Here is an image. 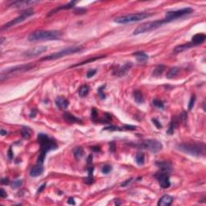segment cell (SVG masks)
I'll use <instances>...</instances> for the list:
<instances>
[{"label":"cell","mask_w":206,"mask_h":206,"mask_svg":"<svg viewBox=\"0 0 206 206\" xmlns=\"http://www.w3.org/2000/svg\"><path fill=\"white\" fill-rule=\"evenodd\" d=\"M38 143L40 145V153L37 160V163L43 164L46 154L50 151H53L57 148V145L54 141L45 134H39L37 137Z\"/></svg>","instance_id":"1"},{"label":"cell","mask_w":206,"mask_h":206,"mask_svg":"<svg viewBox=\"0 0 206 206\" xmlns=\"http://www.w3.org/2000/svg\"><path fill=\"white\" fill-rule=\"evenodd\" d=\"M176 148L180 152L191 154L192 156H205V145L204 143H180Z\"/></svg>","instance_id":"2"},{"label":"cell","mask_w":206,"mask_h":206,"mask_svg":"<svg viewBox=\"0 0 206 206\" xmlns=\"http://www.w3.org/2000/svg\"><path fill=\"white\" fill-rule=\"evenodd\" d=\"M61 37V32L59 31H36L28 36L29 41L41 40H57Z\"/></svg>","instance_id":"3"},{"label":"cell","mask_w":206,"mask_h":206,"mask_svg":"<svg viewBox=\"0 0 206 206\" xmlns=\"http://www.w3.org/2000/svg\"><path fill=\"white\" fill-rule=\"evenodd\" d=\"M34 67V64H27V65H21L14 66V67H12V68L7 69L5 70H3L2 73H1L0 80H1V81H3L4 79L9 78V77H12L14 75L20 74V73H22L29 71L30 69H33Z\"/></svg>","instance_id":"4"},{"label":"cell","mask_w":206,"mask_h":206,"mask_svg":"<svg viewBox=\"0 0 206 206\" xmlns=\"http://www.w3.org/2000/svg\"><path fill=\"white\" fill-rule=\"evenodd\" d=\"M82 49H83L82 46H72V47L67 48V49H63V50H60V51L54 52V53L48 55V56H46L44 57L41 58L40 60V61H44V60H57V59H60V58L65 57V56L75 54L77 52H80Z\"/></svg>","instance_id":"5"},{"label":"cell","mask_w":206,"mask_h":206,"mask_svg":"<svg viewBox=\"0 0 206 206\" xmlns=\"http://www.w3.org/2000/svg\"><path fill=\"white\" fill-rule=\"evenodd\" d=\"M165 23H168V21L165 19L152 21V22H147V23H144L139 26L134 31L133 34L139 35L142 34V33H145V32H151V31H153V30H155V29L160 28L161 26H163Z\"/></svg>","instance_id":"6"},{"label":"cell","mask_w":206,"mask_h":206,"mask_svg":"<svg viewBox=\"0 0 206 206\" xmlns=\"http://www.w3.org/2000/svg\"><path fill=\"white\" fill-rule=\"evenodd\" d=\"M151 15H152V14L146 13V12L136 13V14L126 15H123V16L117 17L115 20V22L117 23H120V24L134 23V22H138V21L144 20V19H146V18L150 17Z\"/></svg>","instance_id":"7"},{"label":"cell","mask_w":206,"mask_h":206,"mask_svg":"<svg viewBox=\"0 0 206 206\" xmlns=\"http://www.w3.org/2000/svg\"><path fill=\"white\" fill-rule=\"evenodd\" d=\"M33 14H34V10H33V9H26L25 11H23V12L20 14V15H19L18 17L15 18L14 20H12V21H10L8 23H7L6 24L2 26V27H1V30L3 31V30H5V29H7L9 28H11V27L16 25L18 23H22V22H23L26 19L30 17V16L32 15Z\"/></svg>","instance_id":"8"},{"label":"cell","mask_w":206,"mask_h":206,"mask_svg":"<svg viewBox=\"0 0 206 206\" xmlns=\"http://www.w3.org/2000/svg\"><path fill=\"white\" fill-rule=\"evenodd\" d=\"M138 146L141 149H146L153 153H157L163 148V145L160 141L155 140V139H147V140L143 141L139 144H137Z\"/></svg>","instance_id":"9"},{"label":"cell","mask_w":206,"mask_h":206,"mask_svg":"<svg viewBox=\"0 0 206 206\" xmlns=\"http://www.w3.org/2000/svg\"><path fill=\"white\" fill-rule=\"evenodd\" d=\"M192 12H193V9L191 7H185V8L180 9L176 11H170V12H167L164 19L168 21V23H170V22L177 20L179 18L191 14Z\"/></svg>","instance_id":"10"},{"label":"cell","mask_w":206,"mask_h":206,"mask_svg":"<svg viewBox=\"0 0 206 206\" xmlns=\"http://www.w3.org/2000/svg\"><path fill=\"white\" fill-rule=\"evenodd\" d=\"M168 174V173H167V172L160 171V172L154 175V177L156 178L158 181H159L160 188L163 189H168V188L171 186V182H170L169 176Z\"/></svg>","instance_id":"11"},{"label":"cell","mask_w":206,"mask_h":206,"mask_svg":"<svg viewBox=\"0 0 206 206\" xmlns=\"http://www.w3.org/2000/svg\"><path fill=\"white\" fill-rule=\"evenodd\" d=\"M47 51V47L46 46H39V47H36L33 49L28 50L23 53V56L28 58L35 57H38L39 55L42 54L43 52Z\"/></svg>","instance_id":"12"},{"label":"cell","mask_w":206,"mask_h":206,"mask_svg":"<svg viewBox=\"0 0 206 206\" xmlns=\"http://www.w3.org/2000/svg\"><path fill=\"white\" fill-rule=\"evenodd\" d=\"M38 3H39L38 1H14V2L11 3L9 7L22 8V7H24L33 6L34 4H36Z\"/></svg>","instance_id":"13"},{"label":"cell","mask_w":206,"mask_h":206,"mask_svg":"<svg viewBox=\"0 0 206 206\" xmlns=\"http://www.w3.org/2000/svg\"><path fill=\"white\" fill-rule=\"evenodd\" d=\"M55 103H56V106H57L60 110H66L67 107L69 106V101L67 100L65 97H62V96L57 97L56 100H55Z\"/></svg>","instance_id":"14"},{"label":"cell","mask_w":206,"mask_h":206,"mask_svg":"<svg viewBox=\"0 0 206 206\" xmlns=\"http://www.w3.org/2000/svg\"><path fill=\"white\" fill-rule=\"evenodd\" d=\"M44 172V167L43 164H40L37 163L36 165H35L34 167H32L31 171H30V176L32 177H38L41 175L43 174Z\"/></svg>","instance_id":"15"},{"label":"cell","mask_w":206,"mask_h":206,"mask_svg":"<svg viewBox=\"0 0 206 206\" xmlns=\"http://www.w3.org/2000/svg\"><path fill=\"white\" fill-rule=\"evenodd\" d=\"M76 3H77L76 1H72V2H69V3H68L67 4H65V5L58 7H57V8L52 10L51 12H49V13L48 14V16H51V15H54L55 13H57V12L60 11V10H68V9L73 8V7L75 6V4H76Z\"/></svg>","instance_id":"16"},{"label":"cell","mask_w":206,"mask_h":206,"mask_svg":"<svg viewBox=\"0 0 206 206\" xmlns=\"http://www.w3.org/2000/svg\"><path fill=\"white\" fill-rule=\"evenodd\" d=\"M206 36L203 33H198V34L194 35L192 38V42L191 43L194 46L200 45L205 41Z\"/></svg>","instance_id":"17"},{"label":"cell","mask_w":206,"mask_h":206,"mask_svg":"<svg viewBox=\"0 0 206 206\" xmlns=\"http://www.w3.org/2000/svg\"><path fill=\"white\" fill-rule=\"evenodd\" d=\"M156 165L160 168L162 172L169 173L172 171V164L168 161H160L156 163Z\"/></svg>","instance_id":"18"},{"label":"cell","mask_w":206,"mask_h":206,"mask_svg":"<svg viewBox=\"0 0 206 206\" xmlns=\"http://www.w3.org/2000/svg\"><path fill=\"white\" fill-rule=\"evenodd\" d=\"M132 67L131 63H126L125 64L123 67H121L120 69H118V70H116L117 72H115V75L118 76V77H123L127 73L129 72V70L131 69V68Z\"/></svg>","instance_id":"19"},{"label":"cell","mask_w":206,"mask_h":206,"mask_svg":"<svg viewBox=\"0 0 206 206\" xmlns=\"http://www.w3.org/2000/svg\"><path fill=\"white\" fill-rule=\"evenodd\" d=\"M173 201V197L169 195H164L158 201L159 206H169L171 205Z\"/></svg>","instance_id":"20"},{"label":"cell","mask_w":206,"mask_h":206,"mask_svg":"<svg viewBox=\"0 0 206 206\" xmlns=\"http://www.w3.org/2000/svg\"><path fill=\"white\" fill-rule=\"evenodd\" d=\"M63 118L69 123H81V120L78 118L75 117L74 115H72L69 112H65L63 115Z\"/></svg>","instance_id":"21"},{"label":"cell","mask_w":206,"mask_h":206,"mask_svg":"<svg viewBox=\"0 0 206 206\" xmlns=\"http://www.w3.org/2000/svg\"><path fill=\"white\" fill-rule=\"evenodd\" d=\"M194 47V45L192 44L191 42L188 44H180V45L176 46L174 49H173V52L174 53H179V52H182L185 51L187 49H190Z\"/></svg>","instance_id":"22"},{"label":"cell","mask_w":206,"mask_h":206,"mask_svg":"<svg viewBox=\"0 0 206 206\" xmlns=\"http://www.w3.org/2000/svg\"><path fill=\"white\" fill-rule=\"evenodd\" d=\"M132 55L136 57V59H137V60L139 61V62H142V63L147 61V60H148V58H149L148 56H147L145 52H141V51L135 52H134Z\"/></svg>","instance_id":"23"},{"label":"cell","mask_w":206,"mask_h":206,"mask_svg":"<svg viewBox=\"0 0 206 206\" xmlns=\"http://www.w3.org/2000/svg\"><path fill=\"white\" fill-rule=\"evenodd\" d=\"M133 96H134V99H135V102L138 104H143L144 102V97L142 94V92L139 89H136L133 93Z\"/></svg>","instance_id":"24"},{"label":"cell","mask_w":206,"mask_h":206,"mask_svg":"<svg viewBox=\"0 0 206 206\" xmlns=\"http://www.w3.org/2000/svg\"><path fill=\"white\" fill-rule=\"evenodd\" d=\"M180 69L179 67H173L172 69H170L167 73V77L168 79H172L173 77H176L178 76V74L180 73Z\"/></svg>","instance_id":"25"},{"label":"cell","mask_w":206,"mask_h":206,"mask_svg":"<svg viewBox=\"0 0 206 206\" xmlns=\"http://www.w3.org/2000/svg\"><path fill=\"white\" fill-rule=\"evenodd\" d=\"M84 154H85V152H84L83 148L81 147H77L73 149V154L76 160H80L81 158L83 157Z\"/></svg>","instance_id":"26"},{"label":"cell","mask_w":206,"mask_h":206,"mask_svg":"<svg viewBox=\"0 0 206 206\" xmlns=\"http://www.w3.org/2000/svg\"><path fill=\"white\" fill-rule=\"evenodd\" d=\"M105 57H106V56H101V57H97L89 58V59H88V60H85V61H82V62H81V63L76 64V65H72L70 68H74V67H77V66L83 65H86V64H87V63H91V62H94V61H95V60H99V59H101V58H104Z\"/></svg>","instance_id":"27"},{"label":"cell","mask_w":206,"mask_h":206,"mask_svg":"<svg viewBox=\"0 0 206 206\" xmlns=\"http://www.w3.org/2000/svg\"><path fill=\"white\" fill-rule=\"evenodd\" d=\"M135 162L137 163L138 165L139 166H142L144 164V162H145V155L142 152H139L137 154H136V157H135Z\"/></svg>","instance_id":"28"},{"label":"cell","mask_w":206,"mask_h":206,"mask_svg":"<svg viewBox=\"0 0 206 206\" xmlns=\"http://www.w3.org/2000/svg\"><path fill=\"white\" fill-rule=\"evenodd\" d=\"M164 69H165V66L163 65H158L157 67L154 69L152 75L154 76V77H160V75L163 74Z\"/></svg>","instance_id":"29"},{"label":"cell","mask_w":206,"mask_h":206,"mask_svg":"<svg viewBox=\"0 0 206 206\" xmlns=\"http://www.w3.org/2000/svg\"><path fill=\"white\" fill-rule=\"evenodd\" d=\"M88 171H89V175H88V176L86 178L85 182H86L87 184H93V182H94V176H93L94 168L92 166L89 167V168H88Z\"/></svg>","instance_id":"30"},{"label":"cell","mask_w":206,"mask_h":206,"mask_svg":"<svg viewBox=\"0 0 206 206\" xmlns=\"http://www.w3.org/2000/svg\"><path fill=\"white\" fill-rule=\"evenodd\" d=\"M177 121L176 120H172L171 123H170V125H169V127L168 129V131H167V133L168 134V135H172L173 133H174L175 130H176V128L177 127Z\"/></svg>","instance_id":"31"},{"label":"cell","mask_w":206,"mask_h":206,"mask_svg":"<svg viewBox=\"0 0 206 206\" xmlns=\"http://www.w3.org/2000/svg\"><path fill=\"white\" fill-rule=\"evenodd\" d=\"M89 88L86 86V85H85V86H81L80 88V89H79V96H80L81 97H86V96L88 95V94H89Z\"/></svg>","instance_id":"32"},{"label":"cell","mask_w":206,"mask_h":206,"mask_svg":"<svg viewBox=\"0 0 206 206\" xmlns=\"http://www.w3.org/2000/svg\"><path fill=\"white\" fill-rule=\"evenodd\" d=\"M21 135L22 137L26 139H28L29 138L31 137V130L28 127H23L22 130H21Z\"/></svg>","instance_id":"33"},{"label":"cell","mask_w":206,"mask_h":206,"mask_svg":"<svg viewBox=\"0 0 206 206\" xmlns=\"http://www.w3.org/2000/svg\"><path fill=\"white\" fill-rule=\"evenodd\" d=\"M152 103H153V106H155L156 108H159V109H160V110L164 109V104H163V102L161 100H159V99H154L153 102H152Z\"/></svg>","instance_id":"34"},{"label":"cell","mask_w":206,"mask_h":206,"mask_svg":"<svg viewBox=\"0 0 206 206\" xmlns=\"http://www.w3.org/2000/svg\"><path fill=\"white\" fill-rule=\"evenodd\" d=\"M103 130L110 131H124L123 127H118V126H110L108 127H105Z\"/></svg>","instance_id":"35"},{"label":"cell","mask_w":206,"mask_h":206,"mask_svg":"<svg viewBox=\"0 0 206 206\" xmlns=\"http://www.w3.org/2000/svg\"><path fill=\"white\" fill-rule=\"evenodd\" d=\"M22 184H23V181H22L21 180H14L12 184V189H18V188H20V187L22 185Z\"/></svg>","instance_id":"36"},{"label":"cell","mask_w":206,"mask_h":206,"mask_svg":"<svg viewBox=\"0 0 206 206\" xmlns=\"http://www.w3.org/2000/svg\"><path fill=\"white\" fill-rule=\"evenodd\" d=\"M105 87H106V86H102L101 87L98 88V90H97L98 95L100 96V97L102 99H105V98H106V94H104V89H105Z\"/></svg>","instance_id":"37"},{"label":"cell","mask_w":206,"mask_h":206,"mask_svg":"<svg viewBox=\"0 0 206 206\" xmlns=\"http://www.w3.org/2000/svg\"><path fill=\"white\" fill-rule=\"evenodd\" d=\"M112 171V167L110 165H105V166L102 167V172L103 174H108Z\"/></svg>","instance_id":"38"},{"label":"cell","mask_w":206,"mask_h":206,"mask_svg":"<svg viewBox=\"0 0 206 206\" xmlns=\"http://www.w3.org/2000/svg\"><path fill=\"white\" fill-rule=\"evenodd\" d=\"M195 101H196V97H195V95H192V97H191V99H190V101H189V106H188V108H189V110L192 109V107L194 106Z\"/></svg>","instance_id":"39"},{"label":"cell","mask_w":206,"mask_h":206,"mask_svg":"<svg viewBox=\"0 0 206 206\" xmlns=\"http://www.w3.org/2000/svg\"><path fill=\"white\" fill-rule=\"evenodd\" d=\"M96 73H97V70H96V69H91V70H89V71L87 72L86 77H88V78H91V77H94Z\"/></svg>","instance_id":"40"},{"label":"cell","mask_w":206,"mask_h":206,"mask_svg":"<svg viewBox=\"0 0 206 206\" xmlns=\"http://www.w3.org/2000/svg\"><path fill=\"white\" fill-rule=\"evenodd\" d=\"M97 115H98V114H97V110L94 108V109L92 110V113H91L92 119H93L94 121L96 120V119L97 118Z\"/></svg>","instance_id":"41"},{"label":"cell","mask_w":206,"mask_h":206,"mask_svg":"<svg viewBox=\"0 0 206 206\" xmlns=\"http://www.w3.org/2000/svg\"><path fill=\"white\" fill-rule=\"evenodd\" d=\"M152 122H153V123H154V125L156 127H157L158 129H160V128H162V124H161L159 121L157 120V119H155V118H152Z\"/></svg>","instance_id":"42"},{"label":"cell","mask_w":206,"mask_h":206,"mask_svg":"<svg viewBox=\"0 0 206 206\" xmlns=\"http://www.w3.org/2000/svg\"><path fill=\"white\" fill-rule=\"evenodd\" d=\"M123 129H124V130H126V131H134V130H135V129H136V126L125 125V126H123Z\"/></svg>","instance_id":"43"},{"label":"cell","mask_w":206,"mask_h":206,"mask_svg":"<svg viewBox=\"0 0 206 206\" xmlns=\"http://www.w3.org/2000/svg\"><path fill=\"white\" fill-rule=\"evenodd\" d=\"M0 197L2 198H6L7 197L6 191L3 189H1V190H0Z\"/></svg>","instance_id":"44"},{"label":"cell","mask_w":206,"mask_h":206,"mask_svg":"<svg viewBox=\"0 0 206 206\" xmlns=\"http://www.w3.org/2000/svg\"><path fill=\"white\" fill-rule=\"evenodd\" d=\"M115 149H116V146H115V143H113V142L110 143V152H114L115 151Z\"/></svg>","instance_id":"45"},{"label":"cell","mask_w":206,"mask_h":206,"mask_svg":"<svg viewBox=\"0 0 206 206\" xmlns=\"http://www.w3.org/2000/svg\"><path fill=\"white\" fill-rule=\"evenodd\" d=\"M132 180H133L132 178H131V179H129V180H126V181H125L124 183L122 184V187H126V186H127V185H128L129 184L131 183Z\"/></svg>","instance_id":"46"},{"label":"cell","mask_w":206,"mask_h":206,"mask_svg":"<svg viewBox=\"0 0 206 206\" xmlns=\"http://www.w3.org/2000/svg\"><path fill=\"white\" fill-rule=\"evenodd\" d=\"M1 184H3V185H7L9 184V180L7 178H3L2 180H1Z\"/></svg>","instance_id":"47"},{"label":"cell","mask_w":206,"mask_h":206,"mask_svg":"<svg viewBox=\"0 0 206 206\" xmlns=\"http://www.w3.org/2000/svg\"><path fill=\"white\" fill-rule=\"evenodd\" d=\"M68 204L69 205H76V203H75V200H74V199L73 197H70V198H69L68 199Z\"/></svg>","instance_id":"48"},{"label":"cell","mask_w":206,"mask_h":206,"mask_svg":"<svg viewBox=\"0 0 206 206\" xmlns=\"http://www.w3.org/2000/svg\"><path fill=\"white\" fill-rule=\"evenodd\" d=\"M45 187H46V184H42V185L40 186V189H38L37 193H40V192H42V191H43L44 189H45Z\"/></svg>","instance_id":"49"},{"label":"cell","mask_w":206,"mask_h":206,"mask_svg":"<svg viewBox=\"0 0 206 206\" xmlns=\"http://www.w3.org/2000/svg\"><path fill=\"white\" fill-rule=\"evenodd\" d=\"M8 157L10 160H12L13 159V152H12V149H9L8 151Z\"/></svg>","instance_id":"50"},{"label":"cell","mask_w":206,"mask_h":206,"mask_svg":"<svg viewBox=\"0 0 206 206\" xmlns=\"http://www.w3.org/2000/svg\"><path fill=\"white\" fill-rule=\"evenodd\" d=\"M36 110H32V113H31V115H30V117L34 118L35 116H36Z\"/></svg>","instance_id":"51"},{"label":"cell","mask_w":206,"mask_h":206,"mask_svg":"<svg viewBox=\"0 0 206 206\" xmlns=\"http://www.w3.org/2000/svg\"><path fill=\"white\" fill-rule=\"evenodd\" d=\"M0 132H1V135H3V136H4V135H7V132L5 131H4L3 129H2V130H1V131H0Z\"/></svg>","instance_id":"52"},{"label":"cell","mask_w":206,"mask_h":206,"mask_svg":"<svg viewBox=\"0 0 206 206\" xmlns=\"http://www.w3.org/2000/svg\"><path fill=\"white\" fill-rule=\"evenodd\" d=\"M3 40H4V38H1V44H3Z\"/></svg>","instance_id":"53"}]
</instances>
